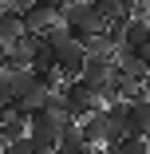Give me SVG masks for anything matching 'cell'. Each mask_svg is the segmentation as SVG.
Returning <instances> with one entry per match:
<instances>
[{
  "label": "cell",
  "instance_id": "e0dca14e",
  "mask_svg": "<svg viewBox=\"0 0 150 154\" xmlns=\"http://www.w3.org/2000/svg\"><path fill=\"white\" fill-rule=\"evenodd\" d=\"M118 4H123V12H127V16H146L150 0H118Z\"/></svg>",
  "mask_w": 150,
  "mask_h": 154
},
{
  "label": "cell",
  "instance_id": "8992f818",
  "mask_svg": "<svg viewBox=\"0 0 150 154\" xmlns=\"http://www.w3.org/2000/svg\"><path fill=\"white\" fill-rule=\"evenodd\" d=\"M115 75V55H91L87 51V63H83V83H91L95 91H99V99H103V87H107V79Z\"/></svg>",
  "mask_w": 150,
  "mask_h": 154
},
{
  "label": "cell",
  "instance_id": "277c9868",
  "mask_svg": "<svg viewBox=\"0 0 150 154\" xmlns=\"http://www.w3.org/2000/svg\"><path fill=\"white\" fill-rule=\"evenodd\" d=\"M63 91V103H67V115L79 122V119H87L91 111H99L103 107V99H99V91L91 87V83H83V79H71V83H63L59 87Z\"/></svg>",
  "mask_w": 150,
  "mask_h": 154
},
{
  "label": "cell",
  "instance_id": "5b68a950",
  "mask_svg": "<svg viewBox=\"0 0 150 154\" xmlns=\"http://www.w3.org/2000/svg\"><path fill=\"white\" fill-rule=\"evenodd\" d=\"M79 134H83V142H91V146H111L115 142V131H111L107 107H99V111H91L87 119H79Z\"/></svg>",
  "mask_w": 150,
  "mask_h": 154
},
{
  "label": "cell",
  "instance_id": "3957f363",
  "mask_svg": "<svg viewBox=\"0 0 150 154\" xmlns=\"http://www.w3.org/2000/svg\"><path fill=\"white\" fill-rule=\"evenodd\" d=\"M67 122H75L71 115H51V111H28V138H36L44 150H51L55 154V146H59V138H63V127Z\"/></svg>",
  "mask_w": 150,
  "mask_h": 154
},
{
  "label": "cell",
  "instance_id": "ac0fdd59",
  "mask_svg": "<svg viewBox=\"0 0 150 154\" xmlns=\"http://www.w3.org/2000/svg\"><path fill=\"white\" fill-rule=\"evenodd\" d=\"M0 71H8V48L0 44Z\"/></svg>",
  "mask_w": 150,
  "mask_h": 154
},
{
  "label": "cell",
  "instance_id": "7a4b0ae2",
  "mask_svg": "<svg viewBox=\"0 0 150 154\" xmlns=\"http://www.w3.org/2000/svg\"><path fill=\"white\" fill-rule=\"evenodd\" d=\"M59 24H63L75 40H87V36H95V32L107 28V20L91 8V0H63V4H59Z\"/></svg>",
  "mask_w": 150,
  "mask_h": 154
},
{
  "label": "cell",
  "instance_id": "d6986e66",
  "mask_svg": "<svg viewBox=\"0 0 150 154\" xmlns=\"http://www.w3.org/2000/svg\"><path fill=\"white\" fill-rule=\"evenodd\" d=\"M95 154H107V150H95Z\"/></svg>",
  "mask_w": 150,
  "mask_h": 154
},
{
  "label": "cell",
  "instance_id": "52a82bcc",
  "mask_svg": "<svg viewBox=\"0 0 150 154\" xmlns=\"http://www.w3.org/2000/svg\"><path fill=\"white\" fill-rule=\"evenodd\" d=\"M55 24H59V8H55V4H44V0H36L32 8H24V28H28L32 36L51 32Z\"/></svg>",
  "mask_w": 150,
  "mask_h": 154
},
{
  "label": "cell",
  "instance_id": "5bb4252c",
  "mask_svg": "<svg viewBox=\"0 0 150 154\" xmlns=\"http://www.w3.org/2000/svg\"><path fill=\"white\" fill-rule=\"evenodd\" d=\"M91 8H95L103 20H115V16H123V4H118V0H91Z\"/></svg>",
  "mask_w": 150,
  "mask_h": 154
},
{
  "label": "cell",
  "instance_id": "9c48e42d",
  "mask_svg": "<svg viewBox=\"0 0 150 154\" xmlns=\"http://www.w3.org/2000/svg\"><path fill=\"white\" fill-rule=\"evenodd\" d=\"M24 32H28V28H24V12L12 8V4H0V44L12 48Z\"/></svg>",
  "mask_w": 150,
  "mask_h": 154
},
{
  "label": "cell",
  "instance_id": "2e32d148",
  "mask_svg": "<svg viewBox=\"0 0 150 154\" xmlns=\"http://www.w3.org/2000/svg\"><path fill=\"white\" fill-rule=\"evenodd\" d=\"M12 107H16V99H12V87H8V75L0 71V115H4V111H12Z\"/></svg>",
  "mask_w": 150,
  "mask_h": 154
},
{
  "label": "cell",
  "instance_id": "7c38bea8",
  "mask_svg": "<svg viewBox=\"0 0 150 154\" xmlns=\"http://www.w3.org/2000/svg\"><path fill=\"white\" fill-rule=\"evenodd\" d=\"M107 154H150V138L127 134V138H118L115 146H107Z\"/></svg>",
  "mask_w": 150,
  "mask_h": 154
},
{
  "label": "cell",
  "instance_id": "8fae6325",
  "mask_svg": "<svg viewBox=\"0 0 150 154\" xmlns=\"http://www.w3.org/2000/svg\"><path fill=\"white\" fill-rule=\"evenodd\" d=\"M20 134H28V115H24V111L0 115V142H12V138H20Z\"/></svg>",
  "mask_w": 150,
  "mask_h": 154
},
{
  "label": "cell",
  "instance_id": "6da1fadb",
  "mask_svg": "<svg viewBox=\"0 0 150 154\" xmlns=\"http://www.w3.org/2000/svg\"><path fill=\"white\" fill-rule=\"evenodd\" d=\"M8 75V87H12V99H16V111H40L44 107V99H47V83L32 71V67H8L4 71Z\"/></svg>",
  "mask_w": 150,
  "mask_h": 154
},
{
  "label": "cell",
  "instance_id": "30bf717a",
  "mask_svg": "<svg viewBox=\"0 0 150 154\" xmlns=\"http://www.w3.org/2000/svg\"><path fill=\"white\" fill-rule=\"evenodd\" d=\"M127 134L150 138V99H134V103H127Z\"/></svg>",
  "mask_w": 150,
  "mask_h": 154
},
{
  "label": "cell",
  "instance_id": "ba28073f",
  "mask_svg": "<svg viewBox=\"0 0 150 154\" xmlns=\"http://www.w3.org/2000/svg\"><path fill=\"white\" fill-rule=\"evenodd\" d=\"M118 48H130V51L150 55V16H127L123 44H118Z\"/></svg>",
  "mask_w": 150,
  "mask_h": 154
},
{
  "label": "cell",
  "instance_id": "9a60e30c",
  "mask_svg": "<svg viewBox=\"0 0 150 154\" xmlns=\"http://www.w3.org/2000/svg\"><path fill=\"white\" fill-rule=\"evenodd\" d=\"M44 111H51V115H67V103H63V91H47V99H44Z\"/></svg>",
  "mask_w": 150,
  "mask_h": 154
},
{
  "label": "cell",
  "instance_id": "4fadbf2b",
  "mask_svg": "<svg viewBox=\"0 0 150 154\" xmlns=\"http://www.w3.org/2000/svg\"><path fill=\"white\" fill-rule=\"evenodd\" d=\"M4 154H51V150H44L36 138H28V134H20V138H12V142H4Z\"/></svg>",
  "mask_w": 150,
  "mask_h": 154
}]
</instances>
